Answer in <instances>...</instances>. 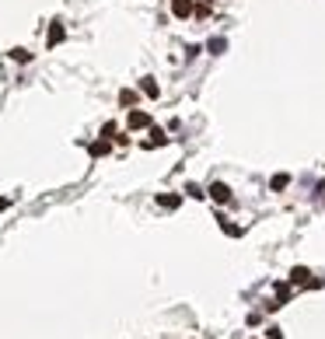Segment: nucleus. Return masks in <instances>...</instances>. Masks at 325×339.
<instances>
[{
  "label": "nucleus",
  "mask_w": 325,
  "mask_h": 339,
  "mask_svg": "<svg viewBox=\"0 0 325 339\" xmlns=\"http://www.w3.org/2000/svg\"><path fill=\"white\" fill-rule=\"evenodd\" d=\"M119 101H123V105H136V91H123Z\"/></svg>",
  "instance_id": "9b49d317"
},
{
  "label": "nucleus",
  "mask_w": 325,
  "mask_h": 339,
  "mask_svg": "<svg viewBox=\"0 0 325 339\" xmlns=\"http://www.w3.org/2000/svg\"><path fill=\"white\" fill-rule=\"evenodd\" d=\"M224 49V39H210V53H220Z\"/></svg>",
  "instance_id": "4468645a"
},
{
  "label": "nucleus",
  "mask_w": 325,
  "mask_h": 339,
  "mask_svg": "<svg viewBox=\"0 0 325 339\" xmlns=\"http://www.w3.org/2000/svg\"><path fill=\"white\" fill-rule=\"evenodd\" d=\"M165 143H168V137H165V133H161V130L154 126V130H151V140H147L144 147H165Z\"/></svg>",
  "instance_id": "6e6552de"
},
{
  "label": "nucleus",
  "mask_w": 325,
  "mask_h": 339,
  "mask_svg": "<svg viewBox=\"0 0 325 339\" xmlns=\"http://www.w3.org/2000/svg\"><path fill=\"white\" fill-rule=\"evenodd\" d=\"M140 91H144L147 98H157V95H161V88L154 84V77H144V80H140Z\"/></svg>",
  "instance_id": "0eeeda50"
},
{
  "label": "nucleus",
  "mask_w": 325,
  "mask_h": 339,
  "mask_svg": "<svg viewBox=\"0 0 325 339\" xmlns=\"http://www.w3.org/2000/svg\"><path fill=\"white\" fill-rule=\"evenodd\" d=\"M126 126H130V130H147V126H151V116H147V112H140V109H133V112H130V119H126Z\"/></svg>",
  "instance_id": "f257e3e1"
},
{
  "label": "nucleus",
  "mask_w": 325,
  "mask_h": 339,
  "mask_svg": "<svg viewBox=\"0 0 325 339\" xmlns=\"http://www.w3.org/2000/svg\"><path fill=\"white\" fill-rule=\"evenodd\" d=\"M11 60H18V63H28V60H32V53H25V49H11Z\"/></svg>",
  "instance_id": "9d476101"
},
{
  "label": "nucleus",
  "mask_w": 325,
  "mask_h": 339,
  "mask_svg": "<svg viewBox=\"0 0 325 339\" xmlns=\"http://www.w3.org/2000/svg\"><path fill=\"white\" fill-rule=\"evenodd\" d=\"M178 203H182L178 193H161V196H157V206H161V210H178Z\"/></svg>",
  "instance_id": "f03ea898"
},
{
  "label": "nucleus",
  "mask_w": 325,
  "mask_h": 339,
  "mask_svg": "<svg viewBox=\"0 0 325 339\" xmlns=\"http://www.w3.org/2000/svg\"><path fill=\"white\" fill-rule=\"evenodd\" d=\"M186 193H189L192 200H199V196H203V193H199V185H192V182H189V185H186Z\"/></svg>",
  "instance_id": "ddd939ff"
},
{
  "label": "nucleus",
  "mask_w": 325,
  "mask_h": 339,
  "mask_svg": "<svg viewBox=\"0 0 325 339\" xmlns=\"http://www.w3.org/2000/svg\"><path fill=\"white\" fill-rule=\"evenodd\" d=\"M172 11H175V18H189L192 14V0H175Z\"/></svg>",
  "instance_id": "423d86ee"
},
{
  "label": "nucleus",
  "mask_w": 325,
  "mask_h": 339,
  "mask_svg": "<svg viewBox=\"0 0 325 339\" xmlns=\"http://www.w3.org/2000/svg\"><path fill=\"white\" fill-rule=\"evenodd\" d=\"M109 151H112V143H109V140H98V143H91V154H95V158L109 154Z\"/></svg>",
  "instance_id": "1a4fd4ad"
},
{
  "label": "nucleus",
  "mask_w": 325,
  "mask_h": 339,
  "mask_svg": "<svg viewBox=\"0 0 325 339\" xmlns=\"http://www.w3.org/2000/svg\"><path fill=\"white\" fill-rule=\"evenodd\" d=\"M308 277H311L308 269H294V273H290V283H294V287H304V283H311V287H318L315 280H308Z\"/></svg>",
  "instance_id": "20e7f679"
},
{
  "label": "nucleus",
  "mask_w": 325,
  "mask_h": 339,
  "mask_svg": "<svg viewBox=\"0 0 325 339\" xmlns=\"http://www.w3.org/2000/svg\"><path fill=\"white\" fill-rule=\"evenodd\" d=\"M63 35H67V32H63V25H59V21H53V25H49V46H59V42H63Z\"/></svg>",
  "instance_id": "39448f33"
},
{
  "label": "nucleus",
  "mask_w": 325,
  "mask_h": 339,
  "mask_svg": "<svg viewBox=\"0 0 325 339\" xmlns=\"http://www.w3.org/2000/svg\"><path fill=\"white\" fill-rule=\"evenodd\" d=\"M7 206H11V200H7V196H0V210H7Z\"/></svg>",
  "instance_id": "2eb2a0df"
},
{
  "label": "nucleus",
  "mask_w": 325,
  "mask_h": 339,
  "mask_svg": "<svg viewBox=\"0 0 325 339\" xmlns=\"http://www.w3.org/2000/svg\"><path fill=\"white\" fill-rule=\"evenodd\" d=\"M210 196L217 203H231V189L224 185V182H213V185H210Z\"/></svg>",
  "instance_id": "7ed1b4c3"
},
{
  "label": "nucleus",
  "mask_w": 325,
  "mask_h": 339,
  "mask_svg": "<svg viewBox=\"0 0 325 339\" xmlns=\"http://www.w3.org/2000/svg\"><path fill=\"white\" fill-rule=\"evenodd\" d=\"M287 182H290V175H276L273 179V189H287Z\"/></svg>",
  "instance_id": "f8f14e48"
}]
</instances>
